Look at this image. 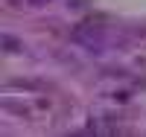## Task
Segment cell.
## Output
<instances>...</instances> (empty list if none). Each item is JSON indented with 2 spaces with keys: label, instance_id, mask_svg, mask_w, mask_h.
<instances>
[{
  "label": "cell",
  "instance_id": "1",
  "mask_svg": "<svg viewBox=\"0 0 146 137\" xmlns=\"http://www.w3.org/2000/svg\"><path fill=\"white\" fill-rule=\"evenodd\" d=\"M70 38H73V44L85 47L88 53H102V50H108L111 41H114L111 29H105V26H79Z\"/></svg>",
  "mask_w": 146,
  "mask_h": 137
},
{
  "label": "cell",
  "instance_id": "2",
  "mask_svg": "<svg viewBox=\"0 0 146 137\" xmlns=\"http://www.w3.org/2000/svg\"><path fill=\"white\" fill-rule=\"evenodd\" d=\"M21 3H27V6H44V3H53V0H21Z\"/></svg>",
  "mask_w": 146,
  "mask_h": 137
}]
</instances>
